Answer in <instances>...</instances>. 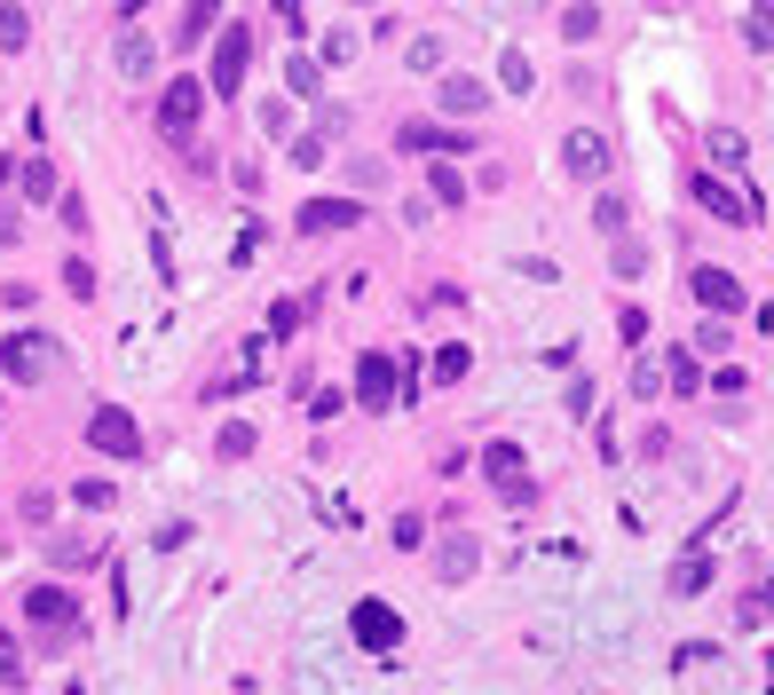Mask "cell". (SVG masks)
<instances>
[{"label":"cell","mask_w":774,"mask_h":695,"mask_svg":"<svg viewBox=\"0 0 774 695\" xmlns=\"http://www.w3.org/2000/svg\"><path fill=\"white\" fill-rule=\"evenodd\" d=\"M17 183H25V198H32V206L63 198V190H56V166H48V158H25V166H17Z\"/></svg>","instance_id":"obj_16"},{"label":"cell","mask_w":774,"mask_h":695,"mask_svg":"<svg viewBox=\"0 0 774 695\" xmlns=\"http://www.w3.org/2000/svg\"><path fill=\"white\" fill-rule=\"evenodd\" d=\"M474 561H482V554H474V538H451V546L435 554V577H451V585H459V577H474Z\"/></svg>","instance_id":"obj_18"},{"label":"cell","mask_w":774,"mask_h":695,"mask_svg":"<svg viewBox=\"0 0 774 695\" xmlns=\"http://www.w3.org/2000/svg\"><path fill=\"white\" fill-rule=\"evenodd\" d=\"M349 625H356V640H364V648H395V640H403V617H395L388 600H356V617H349Z\"/></svg>","instance_id":"obj_13"},{"label":"cell","mask_w":774,"mask_h":695,"mask_svg":"<svg viewBox=\"0 0 774 695\" xmlns=\"http://www.w3.org/2000/svg\"><path fill=\"white\" fill-rule=\"evenodd\" d=\"M88 443H96L104 459H143V427H135V411L104 403V411L88 419Z\"/></svg>","instance_id":"obj_5"},{"label":"cell","mask_w":774,"mask_h":695,"mask_svg":"<svg viewBox=\"0 0 774 695\" xmlns=\"http://www.w3.org/2000/svg\"><path fill=\"white\" fill-rule=\"evenodd\" d=\"M656 388H664V372H656V364H648V356H640V364H633V395H640V403H648V395H656Z\"/></svg>","instance_id":"obj_35"},{"label":"cell","mask_w":774,"mask_h":695,"mask_svg":"<svg viewBox=\"0 0 774 695\" xmlns=\"http://www.w3.org/2000/svg\"><path fill=\"white\" fill-rule=\"evenodd\" d=\"M600 32V9H561V40H592Z\"/></svg>","instance_id":"obj_26"},{"label":"cell","mask_w":774,"mask_h":695,"mask_svg":"<svg viewBox=\"0 0 774 695\" xmlns=\"http://www.w3.org/2000/svg\"><path fill=\"white\" fill-rule=\"evenodd\" d=\"M743 40H751V48H774V9H751V17H743Z\"/></svg>","instance_id":"obj_29"},{"label":"cell","mask_w":774,"mask_h":695,"mask_svg":"<svg viewBox=\"0 0 774 695\" xmlns=\"http://www.w3.org/2000/svg\"><path fill=\"white\" fill-rule=\"evenodd\" d=\"M592 229H600V237H625V198H617V190L592 206Z\"/></svg>","instance_id":"obj_25"},{"label":"cell","mask_w":774,"mask_h":695,"mask_svg":"<svg viewBox=\"0 0 774 695\" xmlns=\"http://www.w3.org/2000/svg\"><path fill=\"white\" fill-rule=\"evenodd\" d=\"M285 79H293V96H316V87H324V71H316L308 56H293V63H285Z\"/></svg>","instance_id":"obj_28"},{"label":"cell","mask_w":774,"mask_h":695,"mask_svg":"<svg viewBox=\"0 0 774 695\" xmlns=\"http://www.w3.org/2000/svg\"><path fill=\"white\" fill-rule=\"evenodd\" d=\"M482 474H490L506 498H530V459H522V443H490V451H482Z\"/></svg>","instance_id":"obj_10"},{"label":"cell","mask_w":774,"mask_h":695,"mask_svg":"<svg viewBox=\"0 0 774 695\" xmlns=\"http://www.w3.org/2000/svg\"><path fill=\"white\" fill-rule=\"evenodd\" d=\"M427 183H435V198H443V206H459V198H467V183H459L451 166H435V174H427Z\"/></svg>","instance_id":"obj_34"},{"label":"cell","mask_w":774,"mask_h":695,"mask_svg":"<svg viewBox=\"0 0 774 695\" xmlns=\"http://www.w3.org/2000/svg\"><path fill=\"white\" fill-rule=\"evenodd\" d=\"M214 451H222V459H253V427H245V419H229V427L214 434Z\"/></svg>","instance_id":"obj_23"},{"label":"cell","mask_w":774,"mask_h":695,"mask_svg":"<svg viewBox=\"0 0 774 695\" xmlns=\"http://www.w3.org/2000/svg\"><path fill=\"white\" fill-rule=\"evenodd\" d=\"M25 625H40V633H56V640H63V633L79 625V600L48 577V585H32V593H25Z\"/></svg>","instance_id":"obj_6"},{"label":"cell","mask_w":774,"mask_h":695,"mask_svg":"<svg viewBox=\"0 0 774 695\" xmlns=\"http://www.w3.org/2000/svg\"><path fill=\"white\" fill-rule=\"evenodd\" d=\"M664 380H672V395H696V388H704V372H696V356H672V372H664Z\"/></svg>","instance_id":"obj_27"},{"label":"cell","mask_w":774,"mask_h":695,"mask_svg":"<svg viewBox=\"0 0 774 695\" xmlns=\"http://www.w3.org/2000/svg\"><path fill=\"white\" fill-rule=\"evenodd\" d=\"M56 214H63V229H71V237L88 229V198H79V190H63V198H56Z\"/></svg>","instance_id":"obj_30"},{"label":"cell","mask_w":774,"mask_h":695,"mask_svg":"<svg viewBox=\"0 0 774 695\" xmlns=\"http://www.w3.org/2000/svg\"><path fill=\"white\" fill-rule=\"evenodd\" d=\"M467 364H474L467 348H443V356H435V372H443V380H467Z\"/></svg>","instance_id":"obj_37"},{"label":"cell","mask_w":774,"mask_h":695,"mask_svg":"<svg viewBox=\"0 0 774 695\" xmlns=\"http://www.w3.org/2000/svg\"><path fill=\"white\" fill-rule=\"evenodd\" d=\"M0 687H25V648H17L9 625H0Z\"/></svg>","instance_id":"obj_22"},{"label":"cell","mask_w":774,"mask_h":695,"mask_svg":"<svg viewBox=\"0 0 774 695\" xmlns=\"http://www.w3.org/2000/svg\"><path fill=\"white\" fill-rule=\"evenodd\" d=\"M63 293H71V301H96V270H88V261H79V253L63 261Z\"/></svg>","instance_id":"obj_24"},{"label":"cell","mask_w":774,"mask_h":695,"mask_svg":"<svg viewBox=\"0 0 774 695\" xmlns=\"http://www.w3.org/2000/svg\"><path fill=\"white\" fill-rule=\"evenodd\" d=\"M687 190H696V206H704V214H719L727 229H751V222H758V198H751V190H735V183H719L712 166L687 174Z\"/></svg>","instance_id":"obj_2"},{"label":"cell","mask_w":774,"mask_h":695,"mask_svg":"<svg viewBox=\"0 0 774 695\" xmlns=\"http://www.w3.org/2000/svg\"><path fill=\"white\" fill-rule=\"evenodd\" d=\"M293 166H324V135H301L293 143Z\"/></svg>","instance_id":"obj_38"},{"label":"cell","mask_w":774,"mask_h":695,"mask_svg":"<svg viewBox=\"0 0 774 695\" xmlns=\"http://www.w3.org/2000/svg\"><path fill=\"white\" fill-rule=\"evenodd\" d=\"M356 403L364 411L395 403V356H388V348H364V356H356Z\"/></svg>","instance_id":"obj_7"},{"label":"cell","mask_w":774,"mask_h":695,"mask_svg":"<svg viewBox=\"0 0 774 695\" xmlns=\"http://www.w3.org/2000/svg\"><path fill=\"white\" fill-rule=\"evenodd\" d=\"M411 63H419V71H435V63H443V40H435V32L411 40Z\"/></svg>","instance_id":"obj_36"},{"label":"cell","mask_w":774,"mask_h":695,"mask_svg":"<svg viewBox=\"0 0 774 695\" xmlns=\"http://www.w3.org/2000/svg\"><path fill=\"white\" fill-rule=\"evenodd\" d=\"M704 585H712V554H704V538H696V546L672 561V600H696Z\"/></svg>","instance_id":"obj_15"},{"label":"cell","mask_w":774,"mask_h":695,"mask_svg":"<svg viewBox=\"0 0 774 695\" xmlns=\"http://www.w3.org/2000/svg\"><path fill=\"white\" fill-rule=\"evenodd\" d=\"M712 150H719V166H743V135L735 127H712Z\"/></svg>","instance_id":"obj_33"},{"label":"cell","mask_w":774,"mask_h":695,"mask_svg":"<svg viewBox=\"0 0 774 695\" xmlns=\"http://www.w3.org/2000/svg\"><path fill=\"white\" fill-rule=\"evenodd\" d=\"M435 104H443V119H482V111H490V87H482L474 71H451V79L435 87Z\"/></svg>","instance_id":"obj_9"},{"label":"cell","mask_w":774,"mask_h":695,"mask_svg":"<svg viewBox=\"0 0 774 695\" xmlns=\"http://www.w3.org/2000/svg\"><path fill=\"white\" fill-rule=\"evenodd\" d=\"M214 25H222V9H214V0H190V9H183V32H175V40H183V48H198Z\"/></svg>","instance_id":"obj_19"},{"label":"cell","mask_w":774,"mask_h":695,"mask_svg":"<svg viewBox=\"0 0 774 695\" xmlns=\"http://www.w3.org/2000/svg\"><path fill=\"white\" fill-rule=\"evenodd\" d=\"M687 293H696L704 309H719V316H735V309H743V277H735V270H712V261H704L696 277H687Z\"/></svg>","instance_id":"obj_12"},{"label":"cell","mask_w":774,"mask_h":695,"mask_svg":"<svg viewBox=\"0 0 774 695\" xmlns=\"http://www.w3.org/2000/svg\"><path fill=\"white\" fill-rule=\"evenodd\" d=\"M245 63H253V32H245V25H222V32H214V71H206V96H237V87H245Z\"/></svg>","instance_id":"obj_3"},{"label":"cell","mask_w":774,"mask_h":695,"mask_svg":"<svg viewBox=\"0 0 774 695\" xmlns=\"http://www.w3.org/2000/svg\"><path fill=\"white\" fill-rule=\"evenodd\" d=\"M0 48H32V9H0Z\"/></svg>","instance_id":"obj_21"},{"label":"cell","mask_w":774,"mask_h":695,"mask_svg":"<svg viewBox=\"0 0 774 695\" xmlns=\"http://www.w3.org/2000/svg\"><path fill=\"white\" fill-rule=\"evenodd\" d=\"M356 222H364L356 198H308L301 206V237H332V229H356Z\"/></svg>","instance_id":"obj_11"},{"label":"cell","mask_w":774,"mask_h":695,"mask_svg":"<svg viewBox=\"0 0 774 695\" xmlns=\"http://www.w3.org/2000/svg\"><path fill=\"white\" fill-rule=\"evenodd\" d=\"M395 150H467L459 127H435V119H403L395 127Z\"/></svg>","instance_id":"obj_14"},{"label":"cell","mask_w":774,"mask_h":695,"mask_svg":"<svg viewBox=\"0 0 774 695\" xmlns=\"http://www.w3.org/2000/svg\"><path fill=\"white\" fill-rule=\"evenodd\" d=\"M48 561L56 569H88V561H104V546L96 538H48Z\"/></svg>","instance_id":"obj_17"},{"label":"cell","mask_w":774,"mask_h":695,"mask_svg":"<svg viewBox=\"0 0 774 695\" xmlns=\"http://www.w3.org/2000/svg\"><path fill=\"white\" fill-rule=\"evenodd\" d=\"M198 111H206V79H166L158 87V135L166 143H190L198 135Z\"/></svg>","instance_id":"obj_1"},{"label":"cell","mask_w":774,"mask_h":695,"mask_svg":"<svg viewBox=\"0 0 774 695\" xmlns=\"http://www.w3.org/2000/svg\"><path fill=\"white\" fill-rule=\"evenodd\" d=\"M561 166L577 174V183H600V174L617 166V143H609V135H585V127H577V135L561 143Z\"/></svg>","instance_id":"obj_8"},{"label":"cell","mask_w":774,"mask_h":695,"mask_svg":"<svg viewBox=\"0 0 774 695\" xmlns=\"http://www.w3.org/2000/svg\"><path fill=\"white\" fill-rule=\"evenodd\" d=\"M25 237V222H17V206H0V245H17Z\"/></svg>","instance_id":"obj_39"},{"label":"cell","mask_w":774,"mask_h":695,"mask_svg":"<svg viewBox=\"0 0 774 695\" xmlns=\"http://www.w3.org/2000/svg\"><path fill=\"white\" fill-rule=\"evenodd\" d=\"M648 270V245H633V237H617V277H640Z\"/></svg>","instance_id":"obj_31"},{"label":"cell","mask_w":774,"mask_h":695,"mask_svg":"<svg viewBox=\"0 0 774 695\" xmlns=\"http://www.w3.org/2000/svg\"><path fill=\"white\" fill-rule=\"evenodd\" d=\"M150 63H158V48H150L143 32H127V40H119V71H127V79H150Z\"/></svg>","instance_id":"obj_20"},{"label":"cell","mask_w":774,"mask_h":695,"mask_svg":"<svg viewBox=\"0 0 774 695\" xmlns=\"http://www.w3.org/2000/svg\"><path fill=\"white\" fill-rule=\"evenodd\" d=\"M395 546H403V554L427 546V521H419V513H395Z\"/></svg>","instance_id":"obj_32"},{"label":"cell","mask_w":774,"mask_h":695,"mask_svg":"<svg viewBox=\"0 0 774 695\" xmlns=\"http://www.w3.org/2000/svg\"><path fill=\"white\" fill-rule=\"evenodd\" d=\"M48 332H9V340H0V372H9L17 388H40L48 380Z\"/></svg>","instance_id":"obj_4"}]
</instances>
